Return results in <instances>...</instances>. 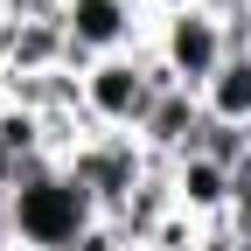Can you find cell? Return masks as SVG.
Instances as JSON below:
<instances>
[{
    "mask_svg": "<svg viewBox=\"0 0 251 251\" xmlns=\"http://www.w3.org/2000/svg\"><path fill=\"white\" fill-rule=\"evenodd\" d=\"M7 224H14V244H28V251H77V237L91 224H105V209L91 202V188L63 161H42L7 196Z\"/></svg>",
    "mask_w": 251,
    "mask_h": 251,
    "instance_id": "cell-1",
    "label": "cell"
},
{
    "mask_svg": "<svg viewBox=\"0 0 251 251\" xmlns=\"http://www.w3.org/2000/svg\"><path fill=\"white\" fill-rule=\"evenodd\" d=\"M161 91H181V84L168 77V63L153 49L105 56L84 70V119H91V133H140L161 105Z\"/></svg>",
    "mask_w": 251,
    "mask_h": 251,
    "instance_id": "cell-2",
    "label": "cell"
},
{
    "mask_svg": "<svg viewBox=\"0 0 251 251\" xmlns=\"http://www.w3.org/2000/svg\"><path fill=\"white\" fill-rule=\"evenodd\" d=\"M147 49L168 63V77H175V84L202 91V84L230 63V21H224V14H209V7H188V0H181V7H161V14H153Z\"/></svg>",
    "mask_w": 251,
    "mask_h": 251,
    "instance_id": "cell-3",
    "label": "cell"
},
{
    "mask_svg": "<svg viewBox=\"0 0 251 251\" xmlns=\"http://www.w3.org/2000/svg\"><path fill=\"white\" fill-rule=\"evenodd\" d=\"M63 35H70V70L84 77L105 56H133L153 35V7L140 0H63Z\"/></svg>",
    "mask_w": 251,
    "mask_h": 251,
    "instance_id": "cell-4",
    "label": "cell"
},
{
    "mask_svg": "<svg viewBox=\"0 0 251 251\" xmlns=\"http://www.w3.org/2000/svg\"><path fill=\"white\" fill-rule=\"evenodd\" d=\"M63 168L91 188V202H98L105 216H119L126 202H133V188L153 175V153L140 147V133H91Z\"/></svg>",
    "mask_w": 251,
    "mask_h": 251,
    "instance_id": "cell-5",
    "label": "cell"
},
{
    "mask_svg": "<svg viewBox=\"0 0 251 251\" xmlns=\"http://www.w3.org/2000/svg\"><path fill=\"white\" fill-rule=\"evenodd\" d=\"M202 126H209V112H202V91H161V105H153V119L140 126V147L153 153V161H181V153H196L202 147Z\"/></svg>",
    "mask_w": 251,
    "mask_h": 251,
    "instance_id": "cell-6",
    "label": "cell"
},
{
    "mask_svg": "<svg viewBox=\"0 0 251 251\" xmlns=\"http://www.w3.org/2000/svg\"><path fill=\"white\" fill-rule=\"evenodd\" d=\"M230 202H237L230 168H216L209 153H181V161H175V209H181V216H196V224H224Z\"/></svg>",
    "mask_w": 251,
    "mask_h": 251,
    "instance_id": "cell-7",
    "label": "cell"
},
{
    "mask_svg": "<svg viewBox=\"0 0 251 251\" xmlns=\"http://www.w3.org/2000/svg\"><path fill=\"white\" fill-rule=\"evenodd\" d=\"M202 112L216 126H244L251 133V56H230L224 70L202 84Z\"/></svg>",
    "mask_w": 251,
    "mask_h": 251,
    "instance_id": "cell-8",
    "label": "cell"
},
{
    "mask_svg": "<svg viewBox=\"0 0 251 251\" xmlns=\"http://www.w3.org/2000/svg\"><path fill=\"white\" fill-rule=\"evenodd\" d=\"M196 153H209L216 168H237L244 153H251V133H244V126H216V119H209V126H202V147H196Z\"/></svg>",
    "mask_w": 251,
    "mask_h": 251,
    "instance_id": "cell-9",
    "label": "cell"
},
{
    "mask_svg": "<svg viewBox=\"0 0 251 251\" xmlns=\"http://www.w3.org/2000/svg\"><path fill=\"white\" fill-rule=\"evenodd\" d=\"M230 188H237V202H230V209H251V153L230 168Z\"/></svg>",
    "mask_w": 251,
    "mask_h": 251,
    "instance_id": "cell-10",
    "label": "cell"
},
{
    "mask_svg": "<svg viewBox=\"0 0 251 251\" xmlns=\"http://www.w3.org/2000/svg\"><path fill=\"white\" fill-rule=\"evenodd\" d=\"M175 7H181V0H175ZM188 7H209V14H224V21H230V14H244V0H188Z\"/></svg>",
    "mask_w": 251,
    "mask_h": 251,
    "instance_id": "cell-11",
    "label": "cell"
},
{
    "mask_svg": "<svg viewBox=\"0 0 251 251\" xmlns=\"http://www.w3.org/2000/svg\"><path fill=\"white\" fill-rule=\"evenodd\" d=\"M0 28H7V7H0Z\"/></svg>",
    "mask_w": 251,
    "mask_h": 251,
    "instance_id": "cell-12",
    "label": "cell"
},
{
    "mask_svg": "<svg viewBox=\"0 0 251 251\" xmlns=\"http://www.w3.org/2000/svg\"><path fill=\"white\" fill-rule=\"evenodd\" d=\"M7 251H28V244H7Z\"/></svg>",
    "mask_w": 251,
    "mask_h": 251,
    "instance_id": "cell-13",
    "label": "cell"
},
{
    "mask_svg": "<svg viewBox=\"0 0 251 251\" xmlns=\"http://www.w3.org/2000/svg\"><path fill=\"white\" fill-rule=\"evenodd\" d=\"M244 7H251V0H244Z\"/></svg>",
    "mask_w": 251,
    "mask_h": 251,
    "instance_id": "cell-14",
    "label": "cell"
}]
</instances>
